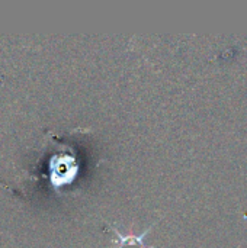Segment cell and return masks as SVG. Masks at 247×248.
<instances>
[{"label":"cell","mask_w":247,"mask_h":248,"mask_svg":"<svg viewBox=\"0 0 247 248\" xmlns=\"http://www.w3.org/2000/svg\"><path fill=\"white\" fill-rule=\"evenodd\" d=\"M112 230V232L115 234V241L114 244L116 246V248H154V247H147L144 244V238L148 235V232L151 231L153 227H148L146 231H143L138 235H124L121 234L116 228L109 227Z\"/></svg>","instance_id":"cell-1"}]
</instances>
